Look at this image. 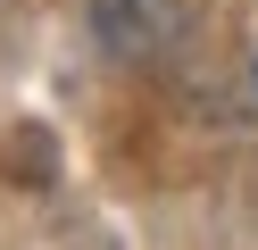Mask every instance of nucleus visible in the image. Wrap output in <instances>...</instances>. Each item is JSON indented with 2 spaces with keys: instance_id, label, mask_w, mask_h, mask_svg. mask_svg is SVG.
I'll return each mask as SVG.
<instances>
[{
  "instance_id": "nucleus-1",
  "label": "nucleus",
  "mask_w": 258,
  "mask_h": 250,
  "mask_svg": "<svg viewBox=\"0 0 258 250\" xmlns=\"http://www.w3.org/2000/svg\"><path fill=\"white\" fill-rule=\"evenodd\" d=\"M92 25H100V42H108V50L150 59V50L167 42L175 25H183V9H175V0H92Z\"/></svg>"
}]
</instances>
